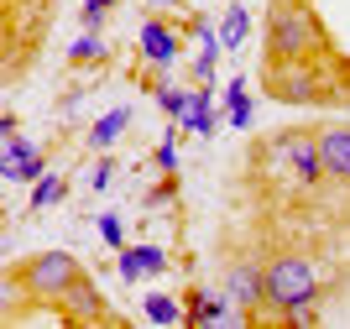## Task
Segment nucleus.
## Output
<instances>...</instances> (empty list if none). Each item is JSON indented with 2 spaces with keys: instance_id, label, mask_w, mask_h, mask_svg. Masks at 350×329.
I'll list each match as a JSON object with an SVG mask.
<instances>
[{
  "instance_id": "f257e3e1",
  "label": "nucleus",
  "mask_w": 350,
  "mask_h": 329,
  "mask_svg": "<svg viewBox=\"0 0 350 329\" xmlns=\"http://www.w3.org/2000/svg\"><path fill=\"white\" fill-rule=\"evenodd\" d=\"M335 57V37L324 31L314 0H272L262 21V63H319Z\"/></svg>"
},
{
  "instance_id": "f03ea898",
  "label": "nucleus",
  "mask_w": 350,
  "mask_h": 329,
  "mask_svg": "<svg viewBox=\"0 0 350 329\" xmlns=\"http://www.w3.org/2000/svg\"><path fill=\"white\" fill-rule=\"evenodd\" d=\"M256 168H278L282 194H314L324 183V162H319V126H288L272 131L267 142H256Z\"/></svg>"
},
{
  "instance_id": "7ed1b4c3",
  "label": "nucleus",
  "mask_w": 350,
  "mask_h": 329,
  "mask_svg": "<svg viewBox=\"0 0 350 329\" xmlns=\"http://www.w3.org/2000/svg\"><path fill=\"white\" fill-rule=\"evenodd\" d=\"M79 277H84V261L73 251H37V256H21L5 267V287L16 298H27L31 308H47V314L68 298V287Z\"/></svg>"
},
{
  "instance_id": "20e7f679",
  "label": "nucleus",
  "mask_w": 350,
  "mask_h": 329,
  "mask_svg": "<svg viewBox=\"0 0 350 329\" xmlns=\"http://www.w3.org/2000/svg\"><path fill=\"white\" fill-rule=\"evenodd\" d=\"M319 293L324 287H319V272H314V256H304V251L267 256V319L288 324L293 308H314Z\"/></svg>"
},
{
  "instance_id": "39448f33",
  "label": "nucleus",
  "mask_w": 350,
  "mask_h": 329,
  "mask_svg": "<svg viewBox=\"0 0 350 329\" xmlns=\"http://www.w3.org/2000/svg\"><path fill=\"white\" fill-rule=\"evenodd\" d=\"M262 94L278 105H335V57H319V63H262Z\"/></svg>"
},
{
  "instance_id": "423d86ee",
  "label": "nucleus",
  "mask_w": 350,
  "mask_h": 329,
  "mask_svg": "<svg viewBox=\"0 0 350 329\" xmlns=\"http://www.w3.org/2000/svg\"><path fill=\"white\" fill-rule=\"evenodd\" d=\"M53 319H58L63 329H79V324H120V314L105 303V293L94 287V277H89V272L68 287V298L53 308Z\"/></svg>"
},
{
  "instance_id": "0eeeda50",
  "label": "nucleus",
  "mask_w": 350,
  "mask_h": 329,
  "mask_svg": "<svg viewBox=\"0 0 350 329\" xmlns=\"http://www.w3.org/2000/svg\"><path fill=\"white\" fill-rule=\"evenodd\" d=\"M225 293H230V303L246 319H262L267 314V261H256V256L230 261V272H225Z\"/></svg>"
},
{
  "instance_id": "6e6552de",
  "label": "nucleus",
  "mask_w": 350,
  "mask_h": 329,
  "mask_svg": "<svg viewBox=\"0 0 350 329\" xmlns=\"http://www.w3.org/2000/svg\"><path fill=\"white\" fill-rule=\"evenodd\" d=\"M319 162H324V183L350 188V120L319 126Z\"/></svg>"
},
{
  "instance_id": "1a4fd4ad",
  "label": "nucleus",
  "mask_w": 350,
  "mask_h": 329,
  "mask_svg": "<svg viewBox=\"0 0 350 329\" xmlns=\"http://www.w3.org/2000/svg\"><path fill=\"white\" fill-rule=\"evenodd\" d=\"M42 168H47V157H42V146H37V142H27L21 131H16V136H5V152H0V178H11V183H37V178H42Z\"/></svg>"
},
{
  "instance_id": "9d476101",
  "label": "nucleus",
  "mask_w": 350,
  "mask_h": 329,
  "mask_svg": "<svg viewBox=\"0 0 350 329\" xmlns=\"http://www.w3.org/2000/svg\"><path fill=\"white\" fill-rule=\"evenodd\" d=\"M178 53H183L178 27H173V21H162V16H146V27H142V57L152 63V68H167V63H178Z\"/></svg>"
},
{
  "instance_id": "9b49d317",
  "label": "nucleus",
  "mask_w": 350,
  "mask_h": 329,
  "mask_svg": "<svg viewBox=\"0 0 350 329\" xmlns=\"http://www.w3.org/2000/svg\"><path fill=\"white\" fill-rule=\"evenodd\" d=\"M116 267H120V277H126V282H142V277L167 272V251H162V246H120Z\"/></svg>"
},
{
  "instance_id": "f8f14e48",
  "label": "nucleus",
  "mask_w": 350,
  "mask_h": 329,
  "mask_svg": "<svg viewBox=\"0 0 350 329\" xmlns=\"http://www.w3.org/2000/svg\"><path fill=\"white\" fill-rule=\"evenodd\" d=\"M183 303H189V308H183V324H189V329L209 324V319H225V298H209L204 287H189Z\"/></svg>"
},
{
  "instance_id": "ddd939ff",
  "label": "nucleus",
  "mask_w": 350,
  "mask_h": 329,
  "mask_svg": "<svg viewBox=\"0 0 350 329\" xmlns=\"http://www.w3.org/2000/svg\"><path fill=\"white\" fill-rule=\"evenodd\" d=\"M126 126H131V105H116L110 115H100V120H94V131H89V146H94V152H105V146L116 142Z\"/></svg>"
},
{
  "instance_id": "4468645a",
  "label": "nucleus",
  "mask_w": 350,
  "mask_h": 329,
  "mask_svg": "<svg viewBox=\"0 0 350 329\" xmlns=\"http://www.w3.org/2000/svg\"><path fill=\"white\" fill-rule=\"evenodd\" d=\"M189 131H199V136H209L215 131V94H209V84L193 89V105H189V120H183Z\"/></svg>"
},
{
  "instance_id": "2eb2a0df",
  "label": "nucleus",
  "mask_w": 350,
  "mask_h": 329,
  "mask_svg": "<svg viewBox=\"0 0 350 329\" xmlns=\"http://www.w3.org/2000/svg\"><path fill=\"white\" fill-rule=\"evenodd\" d=\"M94 63H105V42H100V31H84L68 47V68H94Z\"/></svg>"
},
{
  "instance_id": "dca6fc26",
  "label": "nucleus",
  "mask_w": 350,
  "mask_h": 329,
  "mask_svg": "<svg viewBox=\"0 0 350 329\" xmlns=\"http://www.w3.org/2000/svg\"><path fill=\"white\" fill-rule=\"evenodd\" d=\"M63 194H68V178H58V172H42V178H37V188H31V209L42 215V209H53Z\"/></svg>"
},
{
  "instance_id": "f3484780",
  "label": "nucleus",
  "mask_w": 350,
  "mask_h": 329,
  "mask_svg": "<svg viewBox=\"0 0 350 329\" xmlns=\"http://www.w3.org/2000/svg\"><path fill=\"white\" fill-rule=\"evenodd\" d=\"M246 31H251V11H246V5H230V11H225V27H219V42L241 47V42H246Z\"/></svg>"
},
{
  "instance_id": "a211bd4d",
  "label": "nucleus",
  "mask_w": 350,
  "mask_h": 329,
  "mask_svg": "<svg viewBox=\"0 0 350 329\" xmlns=\"http://www.w3.org/2000/svg\"><path fill=\"white\" fill-rule=\"evenodd\" d=\"M157 105L167 110V120H189V105H193V89H167V84H157Z\"/></svg>"
},
{
  "instance_id": "6ab92c4d",
  "label": "nucleus",
  "mask_w": 350,
  "mask_h": 329,
  "mask_svg": "<svg viewBox=\"0 0 350 329\" xmlns=\"http://www.w3.org/2000/svg\"><path fill=\"white\" fill-rule=\"evenodd\" d=\"M142 308H146V319H152V324H183V308H178L167 293H152Z\"/></svg>"
},
{
  "instance_id": "aec40b11",
  "label": "nucleus",
  "mask_w": 350,
  "mask_h": 329,
  "mask_svg": "<svg viewBox=\"0 0 350 329\" xmlns=\"http://www.w3.org/2000/svg\"><path fill=\"white\" fill-rule=\"evenodd\" d=\"M230 126H241V131H251V100H246V79H230Z\"/></svg>"
},
{
  "instance_id": "412c9836",
  "label": "nucleus",
  "mask_w": 350,
  "mask_h": 329,
  "mask_svg": "<svg viewBox=\"0 0 350 329\" xmlns=\"http://www.w3.org/2000/svg\"><path fill=\"white\" fill-rule=\"evenodd\" d=\"M120 0H84V16H79V21H84V31H100L105 27V16L116 11Z\"/></svg>"
},
{
  "instance_id": "4be33fe9",
  "label": "nucleus",
  "mask_w": 350,
  "mask_h": 329,
  "mask_svg": "<svg viewBox=\"0 0 350 329\" xmlns=\"http://www.w3.org/2000/svg\"><path fill=\"white\" fill-rule=\"evenodd\" d=\"M100 235H105V246H116V251L126 246V230H120L116 215H100Z\"/></svg>"
},
{
  "instance_id": "5701e85b",
  "label": "nucleus",
  "mask_w": 350,
  "mask_h": 329,
  "mask_svg": "<svg viewBox=\"0 0 350 329\" xmlns=\"http://www.w3.org/2000/svg\"><path fill=\"white\" fill-rule=\"evenodd\" d=\"M173 162H178V136L167 131V136H162V146H157V168H162V172H173Z\"/></svg>"
},
{
  "instance_id": "b1692460",
  "label": "nucleus",
  "mask_w": 350,
  "mask_h": 329,
  "mask_svg": "<svg viewBox=\"0 0 350 329\" xmlns=\"http://www.w3.org/2000/svg\"><path fill=\"white\" fill-rule=\"evenodd\" d=\"M110 178H116V162L105 157L100 168H94V178H89V188H105V183H110Z\"/></svg>"
},
{
  "instance_id": "393cba45",
  "label": "nucleus",
  "mask_w": 350,
  "mask_h": 329,
  "mask_svg": "<svg viewBox=\"0 0 350 329\" xmlns=\"http://www.w3.org/2000/svg\"><path fill=\"white\" fill-rule=\"evenodd\" d=\"M152 5H178V0H152Z\"/></svg>"
}]
</instances>
